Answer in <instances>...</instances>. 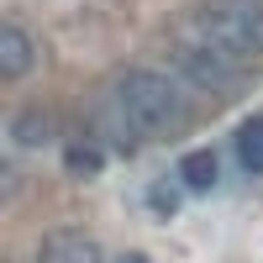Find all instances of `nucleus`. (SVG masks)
<instances>
[{
	"label": "nucleus",
	"instance_id": "1",
	"mask_svg": "<svg viewBox=\"0 0 263 263\" xmlns=\"http://www.w3.org/2000/svg\"><path fill=\"white\" fill-rule=\"evenodd\" d=\"M116 111L126 126H137L142 137H163V132H179L184 121V95L179 84L158 69H126L116 79Z\"/></svg>",
	"mask_w": 263,
	"mask_h": 263
},
{
	"label": "nucleus",
	"instance_id": "2",
	"mask_svg": "<svg viewBox=\"0 0 263 263\" xmlns=\"http://www.w3.org/2000/svg\"><path fill=\"white\" fill-rule=\"evenodd\" d=\"M190 32H195V42L216 48L232 63L263 58V6H253V0H216V6H200Z\"/></svg>",
	"mask_w": 263,
	"mask_h": 263
},
{
	"label": "nucleus",
	"instance_id": "3",
	"mask_svg": "<svg viewBox=\"0 0 263 263\" xmlns=\"http://www.w3.org/2000/svg\"><path fill=\"white\" fill-rule=\"evenodd\" d=\"M37 263H100V242L79 227H53L37 248Z\"/></svg>",
	"mask_w": 263,
	"mask_h": 263
},
{
	"label": "nucleus",
	"instance_id": "4",
	"mask_svg": "<svg viewBox=\"0 0 263 263\" xmlns=\"http://www.w3.org/2000/svg\"><path fill=\"white\" fill-rule=\"evenodd\" d=\"M179 69L195 79V84H205V90H211V84H232V74L237 69H242V63H232V58H221V53H216V48H205V42H179Z\"/></svg>",
	"mask_w": 263,
	"mask_h": 263
},
{
	"label": "nucleus",
	"instance_id": "5",
	"mask_svg": "<svg viewBox=\"0 0 263 263\" xmlns=\"http://www.w3.org/2000/svg\"><path fill=\"white\" fill-rule=\"evenodd\" d=\"M32 58H37V42L16 27V21H6L0 27V79H21L32 69Z\"/></svg>",
	"mask_w": 263,
	"mask_h": 263
},
{
	"label": "nucleus",
	"instance_id": "6",
	"mask_svg": "<svg viewBox=\"0 0 263 263\" xmlns=\"http://www.w3.org/2000/svg\"><path fill=\"white\" fill-rule=\"evenodd\" d=\"M179 179H184V190H216V179H221V163H216V153H211V147L184 153Z\"/></svg>",
	"mask_w": 263,
	"mask_h": 263
},
{
	"label": "nucleus",
	"instance_id": "7",
	"mask_svg": "<svg viewBox=\"0 0 263 263\" xmlns=\"http://www.w3.org/2000/svg\"><path fill=\"white\" fill-rule=\"evenodd\" d=\"M53 137V116L48 111H21L16 121H11V142L16 147H42Z\"/></svg>",
	"mask_w": 263,
	"mask_h": 263
},
{
	"label": "nucleus",
	"instance_id": "8",
	"mask_svg": "<svg viewBox=\"0 0 263 263\" xmlns=\"http://www.w3.org/2000/svg\"><path fill=\"white\" fill-rule=\"evenodd\" d=\"M100 163H105V158H100L95 142H69V147H63V168H69L74 179H95Z\"/></svg>",
	"mask_w": 263,
	"mask_h": 263
},
{
	"label": "nucleus",
	"instance_id": "9",
	"mask_svg": "<svg viewBox=\"0 0 263 263\" xmlns=\"http://www.w3.org/2000/svg\"><path fill=\"white\" fill-rule=\"evenodd\" d=\"M237 158H242L248 174H263V121L237 126Z\"/></svg>",
	"mask_w": 263,
	"mask_h": 263
},
{
	"label": "nucleus",
	"instance_id": "10",
	"mask_svg": "<svg viewBox=\"0 0 263 263\" xmlns=\"http://www.w3.org/2000/svg\"><path fill=\"white\" fill-rule=\"evenodd\" d=\"M184 184V179H179ZM179 184H153V195H147V200H153V211H158V216H174V211H179Z\"/></svg>",
	"mask_w": 263,
	"mask_h": 263
},
{
	"label": "nucleus",
	"instance_id": "11",
	"mask_svg": "<svg viewBox=\"0 0 263 263\" xmlns=\"http://www.w3.org/2000/svg\"><path fill=\"white\" fill-rule=\"evenodd\" d=\"M116 263H147V258H142V253H121Z\"/></svg>",
	"mask_w": 263,
	"mask_h": 263
}]
</instances>
